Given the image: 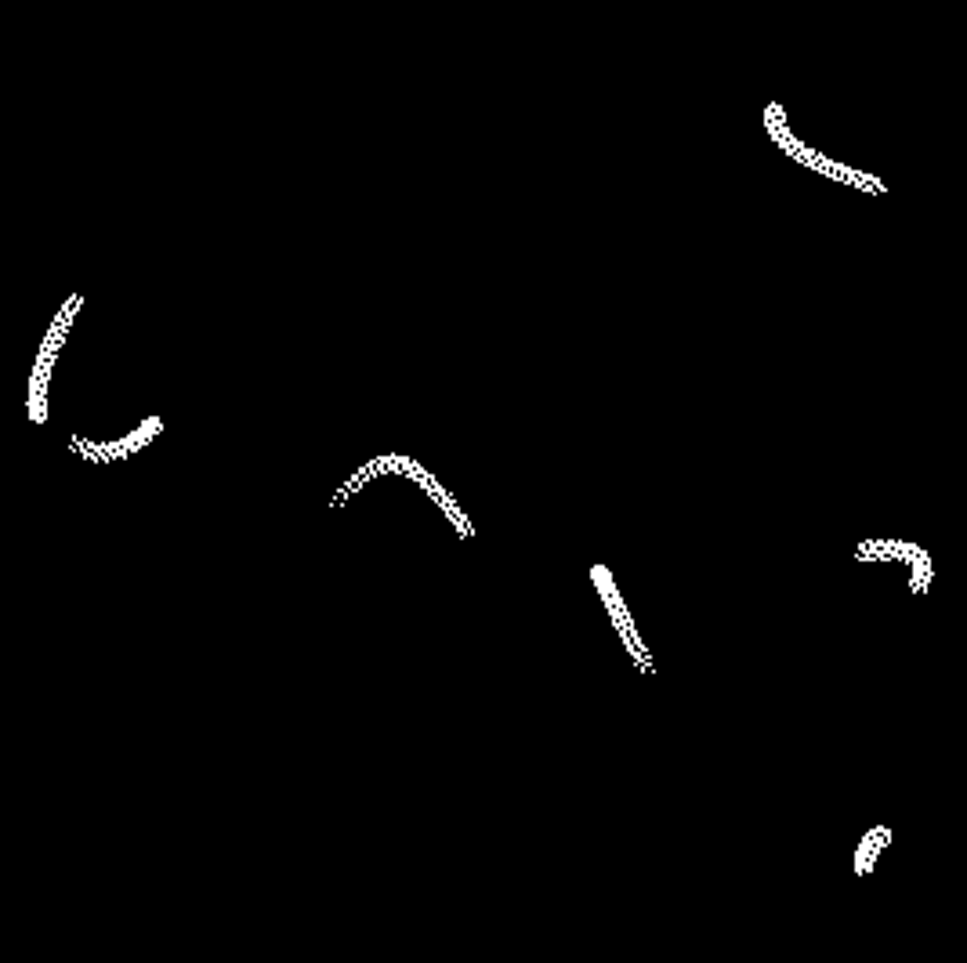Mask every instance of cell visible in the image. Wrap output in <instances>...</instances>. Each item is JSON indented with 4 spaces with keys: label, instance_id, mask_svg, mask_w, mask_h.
I'll return each instance as SVG.
<instances>
[{
    "label": "cell",
    "instance_id": "1",
    "mask_svg": "<svg viewBox=\"0 0 967 963\" xmlns=\"http://www.w3.org/2000/svg\"><path fill=\"white\" fill-rule=\"evenodd\" d=\"M765 131H768V138L790 156V160L808 167V171L823 174V178H833V182H841V185H852V189H862V192H888L881 178H873V174H866V171H855V167H848V163H841V160H830L826 153H819V149L801 142V138L790 131V124H786V113L779 102L765 105Z\"/></svg>",
    "mask_w": 967,
    "mask_h": 963
},
{
    "label": "cell",
    "instance_id": "2",
    "mask_svg": "<svg viewBox=\"0 0 967 963\" xmlns=\"http://www.w3.org/2000/svg\"><path fill=\"white\" fill-rule=\"evenodd\" d=\"M84 305V297L73 294L62 305V312L55 315V323H51L48 337H44V344H40L37 352V363H33V373H29V417L37 420V424H44L48 420V381H51V366H55L58 352H62V344H66V334L69 326H73V315H77V308Z\"/></svg>",
    "mask_w": 967,
    "mask_h": 963
},
{
    "label": "cell",
    "instance_id": "3",
    "mask_svg": "<svg viewBox=\"0 0 967 963\" xmlns=\"http://www.w3.org/2000/svg\"><path fill=\"white\" fill-rule=\"evenodd\" d=\"M591 580H594V587H598V594H602L605 609H609V616H613L616 634H620V638H623V645H627V652H631V659H634V663H638V667L645 670V674H652V659H649V652H645L642 638H638V630H634L631 612H627V605H623L620 591H616L613 573H609L605 565H591Z\"/></svg>",
    "mask_w": 967,
    "mask_h": 963
},
{
    "label": "cell",
    "instance_id": "4",
    "mask_svg": "<svg viewBox=\"0 0 967 963\" xmlns=\"http://www.w3.org/2000/svg\"><path fill=\"white\" fill-rule=\"evenodd\" d=\"M160 431H163V420L149 417V420H142V424H138L131 435H124L120 442H84L80 435H73V439H69V449H73L77 457L91 460V464H113V460H127L131 453H138L142 446H149V442H153Z\"/></svg>",
    "mask_w": 967,
    "mask_h": 963
}]
</instances>
